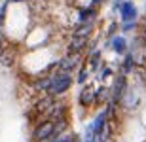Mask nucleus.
<instances>
[{"label":"nucleus","instance_id":"7","mask_svg":"<svg viewBox=\"0 0 146 142\" xmlns=\"http://www.w3.org/2000/svg\"><path fill=\"white\" fill-rule=\"evenodd\" d=\"M87 44L89 40L87 38H80V36H74L70 34V38L66 40V53H76V55H86L87 51Z\"/></svg>","mask_w":146,"mask_h":142},{"label":"nucleus","instance_id":"3","mask_svg":"<svg viewBox=\"0 0 146 142\" xmlns=\"http://www.w3.org/2000/svg\"><path fill=\"white\" fill-rule=\"evenodd\" d=\"M127 87H129L127 76H125V74H121V72L114 74L112 83H110V98H108V100H112V102H116L119 106V100H121L123 93L127 91Z\"/></svg>","mask_w":146,"mask_h":142},{"label":"nucleus","instance_id":"15","mask_svg":"<svg viewBox=\"0 0 146 142\" xmlns=\"http://www.w3.org/2000/svg\"><path fill=\"white\" fill-rule=\"evenodd\" d=\"M116 32H119V23L118 21H108V25L104 27V30H103V34H104V38H110L112 34H116Z\"/></svg>","mask_w":146,"mask_h":142},{"label":"nucleus","instance_id":"6","mask_svg":"<svg viewBox=\"0 0 146 142\" xmlns=\"http://www.w3.org/2000/svg\"><path fill=\"white\" fill-rule=\"evenodd\" d=\"M106 40H108V48H110V51H112L114 55L121 57V55H125L127 51H129V40L125 38V34L116 32Z\"/></svg>","mask_w":146,"mask_h":142},{"label":"nucleus","instance_id":"12","mask_svg":"<svg viewBox=\"0 0 146 142\" xmlns=\"http://www.w3.org/2000/svg\"><path fill=\"white\" fill-rule=\"evenodd\" d=\"M114 74H116V72H114V68L110 65H106V63H104V65L101 66L97 72H95V80H97V83H108V80H112Z\"/></svg>","mask_w":146,"mask_h":142},{"label":"nucleus","instance_id":"5","mask_svg":"<svg viewBox=\"0 0 146 142\" xmlns=\"http://www.w3.org/2000/svg\"><path fill=\"white\" fill-rule=\"evenodd\" d=\"M78 104L84 110H89L91 106H95L97 102V91H95V83H84L78 93Z\"/></svg>","mask_w":146,"mask_h":142},{"label":"nucleus","instance_id":"9","mask_svg":"<svg viewBox=\"0 0 146 142\" xmlns=\"http://www.w3.org/2000/svg\"><path fill=\"white\" fill-rule=\"evenodd\" d=\"M87 21H99V8H95L91 4L78 8V11H76V25L78 23H87Z\"/></svg>","mask_w":146,"mask_h":142},{"label":"nucleus","instance_id":"18","mask_svg":"<svg viewBox=\"0 0 146 142\" xmlns=\"http://www.w3.org/2000/svg\"><path fill=\"white\" fill-rule=\"evenodd\" d=\"M23 2H27V0H10V4H23Z\"/></svg>","mask_w":146,"mask_h":142},{"label":"nucleus","instance_id":"13","mask_svg":"<svg viewBox=\"0 0 146 142\" xmlns=\"http://www.w3.org/2000/svg\"><path fill=\"white\" fill-rule=\"evenodd\" d=\"M8 10H10V0H4L0 4V34H4V25L6 17H8Z\"/></svg>","mask_w":146,"mask_h":142},{"label":"nucleus","instance_id":"10","mask_svg":"<svg viewBox=\"0 0 146 142\" xmlns=\"http://www.w3.org/2000/svg\"><path fill=\"white\" fill-rule=\"evenodd\" d=\"M135 66H137V55L133 51H127L125 55H121V63H119V72L121 74H125V76L133 74Z\"/></svg>","mask_w":146,"mask_h":142},{"label":"nucleus","instance_id":"14","mask_svg":"<svg viewBox=\"0 0 146 142\" xmlns=\"http://www.w3.org/2000/svg\"><path fill=\"white\" fill-rule=\"evenodd\" d=\"M137 27H139V21H119V32L121 34L133 32V30H137Z\"/></svg>","mask_w":146,"mask_h":142},{"label":"nucleus","instance_id":"1","mask_svg":"<svg viewBox=\"0 0 146 142\" xmlns=\"http://www.w3.org/2000/svg\"><path fill=\"white\" fill-rule=\"evenodd\" d=\"M72 85H74V74L63 72V70H53L51 72V82H49L48 95H51L55 98H61L70 91Z\"/></svg>","mask_w":146,"mask_h":142},{"label":"nucleus","instance_id":"16","mask_svg":"<svg viewBox=\"0 0 146 142\" xmlns=\"http://www.w3.org/2000/svg\"><path fill=\"white\" fill-rule=\"evenodd\" d=\"M112 4H110V11H112V15H118L119 8H121V4H123V0H110Z\"/></svg>","mask_w":146,"mask_h":142},{"label":"nucleus","instance_id":"8","mask_svg":"<svg viewBox=\"0 0 146 142\" xmlns=\"http://www.w3.org/2000/svg\"><path fill=\"white\" fill-rule=\"evenodd\" d=\"M119 21H139V8L133 0H123V4L118 11Z\"/></svg>","mask_w":146,"mask_h":142},{"label":"nucleus","instance_id":"11","mask_svg":"<svg viewBox=\"0 0 146 142\" xmlns=\"http://www.w3.org/2000/svg\"><path fill=\"white\" fill-rule=\"evenodd\" d=\"M76 76H74V83L76 85H84V83H87L89 80H91V76H93V72H91V68H89V65H87L86 61H82V65L76 68V72H74Z\"/></svg>","mask_w":146,"mask_h":142},{"label":"nucleus","instance_id":"2","mask_svg":"<svg viewBox=\"0 0 146 142\" xmlns=\"http://www.w3.org/2000/svg\"><path fill=\"white\" fill-rule=\"evenodd\" d=\"M33 142H44L48 138H55V121L49 118H44L34 125L33 129Z\"/></svg>","mask_w":146,"mask_h":142},{"label":"nucleus","instance_id":"17","mask_svg":"<svg viewBox=\"0 0 146 142\" xmlns=\"http://www.w3.org/2000/svg\"><path fill=\"white\" fill-rule=\"evenodd\" d=\"M91 6H95V8H101V6H104L106 2H110V0H87Z\"/></svg>","mask_w":146,"mask_h":142},{"label":"nucleus","instance_id":"4","mask_svg":"<svg viewBox=\"0 0 146 142\" xmlns=\"http://www.w3.org/2000/svg\"><path fill=\"white\" fill-rule=\"evenodd\" d=\"M84 61V55H76V53H65L57 59V65H55V70H63V72H70L74 74L76 68L82 65Z\"/></svg>","mask_w":146,"mask_h":142}]
</instances>
